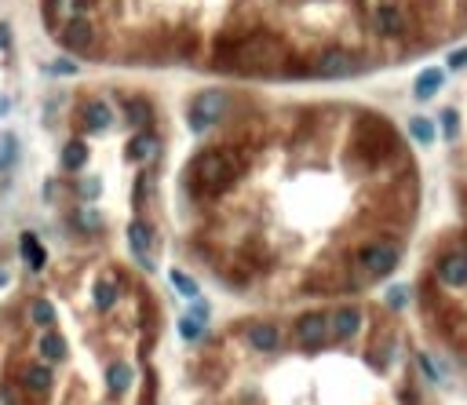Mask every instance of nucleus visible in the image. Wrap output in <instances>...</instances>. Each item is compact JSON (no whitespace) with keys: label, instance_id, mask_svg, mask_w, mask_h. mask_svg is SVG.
I'll list each match as a JSON object with an SVG mask.
<instances>
[{"label":"nucleus","instance_id":"b1692460","mask_svg":"<svg viewBox=\"0 0 467 405\" xmlns=\"http://www.w3.org/2000/svg\"><path fill=\"white\" fill-rule=\"evenodd\" d=\"M15 154H18V143H15L11 132H4V135H0V172L15 164Z\"/></svg>","mask_w":467,"mask_h":405},{"label":"nucleus","instance_id":"6ab92c4d","mask_svg":"<svg viewBox=\"0 0 467 405\" xmlns=\"http://www.w3.org/2000/svg\"><path fill=\"white\" fill-rule=\"evenodd\" d=\"M106 376H110V391H114V394H124V391L132 387V369L121 365V361H114V365L106 369Z\"/></svg>","mask_w":467,"mask_h":405},{"label":"nucleus","instance_id":"9b49d317","mask_svg":"<svg viewBox=\"0 0 467 405\" xmlns=\"http://www.w3.org/2000/svg\"><path fill=\"white\" fill-rule=\"evenodd\" d=\"M80 117H84V128H88V132H106L110 121H114V114H110V106H106V102H88L80 110Z\"/></svg>","mask_w":467,"mask_h":405},{"label":"nucleus","instance_id":"72a5a7b5","mask_svg":"<svg viewBox=\"0 0 467 405\" xmlns=\"http://www.w3.org/2000/svg\"><path fill=\"white\" fill-rule=\"evenodd\" d=\"M449 66H453V70L467 66V52H456V55H449Z\"/></svg>","mask_w":467,"mask_h":405},{"label":"nucleus","instance_id":"ddd939ff","mask_svg":"<svg viewBox=\"0 0 467 405\" xmlns=\"http://www.w3.org/2000/svg\"><path fill=\"white\" fill-rule=\"evenodd\" d=\"M248 344L256 347V351H274L281 344V336H278V329L274 325H252L248 329Z\"/></svg>","mask_w":467,"mask_h":405},{"label":"nucleus","instance_id":"0eeeda50","mask_svg":"<svg viewBox=\"0 0 467 405\" xmlns=\"http://www.w3.org/2000/svg\"><path fill=\"white\" fill-rule=\"evenodd\" d=\"M92 23H88V18H84L80 11L77 15H70L66 18V26H62V44H66V48H73V52H88L92 48Z\"/></svg>","mask_w":467,"mask_h":405},{"label":"nucleus","instance_id":"7ed1b4c3","mask_svg":"<svg viewBox=\"0 0 467 405\" xmlns=\"http://www.w3.org/2000/svg\"><path fill=\"white\" fill-rule=\"evenodd\" d=\"M223 110H226V92L208 88V92H201L194 102H190L186 121H190V128H194V132H205V128H212V124L223 117Z\"/></svg>","mask_w":467,"mask_h":405},{"label":"nucleus","instance_id":"473e14b6","mask_svg":"<svg viewBox=\"0 0 467 405\" xmlns=\"http://www.w3.org/2000/svg\"><path fill=\"white\" fill-rule=\"evenodd\" d=\"M190 318H198V322H205V318H208V303L201 300V296L194 300V310H190Z\"/></svg>","mask_w":467,"mask_h":405},{"label":"nucleus","instance_id":"aec40b11","mask_svg":"<svg viewBox=\"0 0 467 405\" xmlns=\"http://www.w3.org/2000/svg\"><path fill=\"white\" fill-rule=\"evenodd\" d=\"M23 255H26V263H30L33 270L44 267V248H40V241L33 238V234H23Z\"/></svg>","mask_w":467,"mask_h":405},{"label":"nucleus","instance_id":"f3484780","mask_svg":"<svg viewBox=\"0 0 467 405\" xmlns=\"http://www.w3.org/2000/svg\"><path fill=\"white\" fill-rule=\"evenodd\" d=\"M23 380H26V387L33 394H48V387H51V369L48 365H30L23 373Z\"/></svg>","mask_w":467,"mask_h":405},{"label":"nucleus","instance_id":"cd10ccee","mask_svg":"<svg viewBox=\"0 0 467 405\" xmlns=\"http://www.w3.org/2000/svg\"><path fill=\"white\" fill-rule=\"evenodd\" d=\"M406 303H409V289H406V285H394V289H387V307L401 310Z\"/></svg>","mask_w":467,"mask_h":405},{"label":"nucleus","instance_id":"423d86ee","mask_svg":"<svg viewBox=\"0 0 467 405\" xmlns=\"http://www.w3.org/2000/svg\"><path fill=\"white\" fill-rule=\"evenodd\" d=\"M128 248H132V255L139 260L142 270H154V255H150V248H154V230L146 226L142 219H132L128 223Z\"/></svg>","mask_w":467,"mask_h":405},{"label":"nucleus","instance_id":"bb28decb","mask_svg":"<svg viewBox=\"0 0 467 405\" xmlns=\"http://www.w3.org/2000/svg\"><path fill=\"white\" fill-rule=\"evenodd\" d=\"M33 322H37V325H51V322H55V307H51L48 300H37V303H33Z\"/></svg>","mask_w":467,"mask_h":405},{"label":"nucleus","instance_id":"39448f33","mask_svg":"<svg viewBox=\"0 0 467 405\" xmlns=\"http://www.w3.org/2000/svg\"><path fill=\"white\" fill-rule=\"evenodd\" d=\"M358 70V62L347 48H325L322 55H317L314 62V73L322 77V80H339V77H351Z\"/></svg>","mask_w":467,"mask_h":405},{"label":"nucleus","instance_id":"dca6fc26","mask_svg":"<svg viewBox=\"0 0 467 405\" xmlns=\"http://www.w3.org/2000/svg\"><path fill=\"white\" fill-rule=\"evenodd\" d=\"M84 161H88V146H84L80 139H73V143L62 146V168H66V172H77V168H84Z\"/></svg>","mask_w":467,"mask_h":405},{"label":"nucleus","instance_id":"9d476101","mask_svg":"<svg viewBox=\"0 0 467 405\" xmlns=\"http://www.w3.org/2000/svg\"><path fill=\"white\" fill-rule=\"evenodd\" d=\"M438 278L445 285H467V252H449L445 260L438 263Z\"/></svg>","mask_w":467,"mask_h":405},{"label":"nucleus","instance_id":"2eb2a0df","mask_svg":"<svg viewBox=\"0 0 467 405\" xmlns=\"http://www.w3.org/2000/svg\"><path fill=\"white\" fill-rule=\"evenodd\" d=\"M154 154H157V139H154L150 132L132 135V143H128V157H132V161H150Z\"/></svg>","mask_w":467,"mask_h":405},{"label":"nucleus","instance_id":"c85d7f7f","mask_svg":"<svg viewBox=\"0 0 467 405\" xmlns=\"http://www.w3.org/2000/svg\"><path fill=\"white\" fill-rule=\"evenodd\" d=\"M442 128H445V135L453 139V135L460 132V114H456V110H445V114H442Z\"/></svg>","mask_w":467,"mask_h":405},{"label":"nucleus","instance_id":"20e7f679","mask_svg":"<svg viewBox=\"0 0 467 405\" xmlns=\"http://www.w3.org/2000/svg\"><path fill=\"white\" fill-rule=\"evenodd\" d=\"M398 260H401V252L391 241H372V245H365L362 252H358V263H362V270L372 274V278H384V274H391L398 267Z\"/></svg>","mask_w":467,"mask_h":405},{"label":"nucleus","instance_id":"2f4dec72","mask_svg":"<svg viewBox=\"0 0 467 405\" xmlns=\"http://www.w3.org/2000/svg\"><path fill=\"white\" fill-rule=\"evenodd\" d=\"M77 219H80V226H84V230H95V226H99V216H95L92 208H88V212H80Z\"/></svg>","mask_w":467,"mask_h":405},{"label":"nucleus","instance_id":"f8f14e48","mask_svg":"<svg viewBox=\"0 0 467 405\" xmlns=\"http://www.w3.org/2000/svg\"><path fill=\"white\" fill-rule=\"evenodd\" d=\"M376 30L384 33V37L401 33V30H406V23H401V11H398V8H391V4H384V8L376 11Z\"/></svg>","mask_w":467,"mask_h":405},{"label":"nucleus","instance_id":"a211bd4d","mask_svg":"<svg viewBox=\"0 0 467 405\" xmlns=\"http://www.w3.org/2000/svg\"><path fill=\"white\" fill-rule=\"evenodd\" d=\"M40 354H44L48 361H62L66 358V339H62L59 332H44L40 336Z\"/></svg>","mask_w":467,"mask_h":405},{"label":"nucleus","instance_id":"f03ea898","mask_svg":"<svg viewBox=\"0 0 467 405\" xmlns=\"http://www.w3.org/2000/svg\"><path fill=\"white\" fill-rule=\"evenodd\" d=\"M230 62L241 66V70H260V73L274 70L281 62V40L270 37V33H256V37L241 40V44L230 52Z\"/></svg>","mask_w":467,"mask_h":405},{"label":"nucleus","instance_id":"c756f323","mask_svg":"<svg viewBox=\"0 0 467 405\" xmlns=\"http://www.w3.org/2000/svg\"><path fill=\"white\" fill-rule=\"evenodd\" d=\"M48 70H51V73H77V62H70V59H59V62H51Z\"/></svg>","mask_w":467,"mask_h":405},{"label":"nucleus","instance_id":"5701e85b","mask_svg":"<svg viewBox=\"0 0 467 405\" xmlns=\"http://www.w3.org/2000/svg\"><path fill=\"white\" fill-rule=\"evenodd\" d=\"M114 303H117V285L114 282H99L95 285V307L99 310H110Z\"/></svg>","mask_w":467,"mask_h":405},{"label":"nucleus","instance_id":"4468645a","mask_svg":"<svg viewBox=\"0 0 467 405\" xmlns=\"http://www.w3.org/2000/svg\"><path fill=\"white\" fill-rule=\"evenodd\" d=\"M442 70H423L420 77H416V84H413V95L416 99H431V95H438V88H442Z\"/></svg>","mask_w":467,"mask_h":405},{"label":"nucleus","instance_id":"1a4fd4ad","mask_svg":"<svg viewBox=\"0 0 467 405\" xmlns=\"http://www.w3.org/2000/svg\"><path fill=\"white\" fill-rule=\"evenodd\" d=\"M358 329H362V310L358 307H339L329 318V332H336V339H351Z\"/></svg>","mask_w":467,"mask_h":405},{"label":"nucleus","instance_id":"7c9ffc66","mask_svg":"<svg viewBox=\"0 0 467 405\" xmlns=\"http://www.w3.org/2000/svg\"><path fill=\"white\" fill-rule=\"evenodd\" d=\"M416 361H420V369H423V373H427V376H431V380H442V373H438V369H435V361H431V358H427V354H420V358H416Z\"/></svg>","mask_w":467,"mask_h":405},{"label":"nucleus","instance_id":"f704fd0d","mask_svg":"<svg viewBox=\"0 0 467 405\" xmlns=\"http://www.w3.org/2000/svg\"><path fill=\"white\" fill-rule=\"evenodd\" d=\"M80 190H84V198H95V190H99V183H95V179H88V183H84Z\"/></svg>","mask_w":467,"mask_h":405},{"label":"nucleus","instance_id":"412c9836","mask_svg":"<svg viewBox=\"0 0 467 405\" xmlns=\"http://www.w3.org/2000/svg\"><path fill=\"white\" fill-rule=\"evenodd\" d=\"M409 135H413L416 143H423V146H431V143H435V124H431L427 117H413V121H409Z\"/></svg>","mask_w":467,"mask_h":405},{"label":"nucleus","instance_id":"f257e3e1","mask_svg":"<svg viewBox=\"0 0 467 405\" xmlns=\"http://www.w3.org/2000/svg\"><path fill=\"white\" fill-rule=\"evenodd\" d=\"M238 172H241V157L233 150H205L194 161V183H198V190H205V194L226 190L233 179H238Z\"/></svg>","mask_w":467,"mask_h":405},{"label":"nucleus","instance_id":"393cba45","mask_svg":"<svg viewBox=\"0 0 467 405\" xmlns=\"http://www.w3.org/2000/svg\"><path fill=\"white\" fill-rule=\"evenodd\" d=\"M172 285L186 296V300H198V296H201V289H198V282L194 278H186V274L183 270H172Z\"/></svg>","mask_w":467,"mask_h":405},{"label":"nucleus","instance_id":"6e6552de","mask_svg":"<svg viewBox=\"0 0 467 405\" xmlns=\"http://www.w3.org/2000/svg\"><path fill=\"white\" fill-rule=\"evenodd\" d=\"M329 339V318L325 314H307L300 318V344L307 351H317Z\"/></svg>","mask_w":467,"mask_h":405},{"label":"nucleus","instance_id":"a878e982","mask_svg":"<svg viewBox=\"0 0 467 405\" xmlns=\"http://www.w3.org/2000/svg\"><path fill=\"white\" fill-rule=\"evenodd\" d=\"M179 336L194 344V339H201V336H205V322H198V318H190V314H186L183 322H179Z\"/></svg>","mask_w":467,"mask_h":405},{"label":"nucleus","instance_id":"4be33fe9","mask_svg":"<svg viewBox=\"0 0 467 405\" xmlns=\"http://www.w3.org/2000/svg\"><path fill=\"white\" fill-rule=\"evenodd\" d=\"M128 121L146 132V128H150V121H154V110H150V106H146L142 99H135V102H128Z\"/></svg>","mask_w":467,"mask_h":405}]
</instances>
